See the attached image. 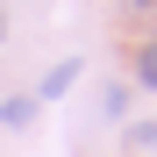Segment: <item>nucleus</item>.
Listing matches in <instances>:
<instances>
[{"label": "nucleus", "mask_w": 157, "mask_h": 157, "mask_svg": "<svg viewBox=\"0 0 157 157\" xmlns=\"http://www.w3.org/2000/svg\"><path fill=\"white\" fill-rule=\"evenodd\" d=\"M0 121H7V128H29V121H36V100H29V93L0 100Z\"/></svg>", "instance_id": "obj_1"}, {"label": "nucleus", "mask_w": 157, "mask_h": 157, "mask_svg": "<svg viewBox=\"0 0 157 157\" xmlns=\"http://www.w3.org/2000/svg\"><path fill=\"white\" fill-rule=\"evenodd\" d=\"M128 157H157V121H143V128H128Z\"/></svg>", "instance_id": "obj_2"}, {"label": "nucleus", "mask_w": 157, "mask_h": 157, "mask_svg": "<svg viewBox=\"0 0 157 157\" xmlns=\"http://www.w3.org/2000/svg\"><path fill=\"white\" fill-rule=\"evenodd\" d=\"M71 78H78V64H71V57H64V64H57V71H50V78H43V100H57V93H64V86H71Z\"/></svg>", "instance_id": "obj_3"}, {"label": "nucleus", "mask_w": 157, "mask_h": 157, "mask_svg": "<svg viewBox=\"0 0 157 157\" xmlns=\"http://www.w3.org/2000/svg\"><path fill=\"white\" fill-rule=\"evenodd\" d=\"M136 78L157 93V43H143V50H136Z\"/></svg>", "instance_id": "obj_4"}, {"label": "nucleus", "mask_w": 157, "mask_h": 157, "mask_svg": "<svg viewBox=\"0 0 157 157\" xmlns=\"http://www.w3.org/2000/svg\"><path fill=\"white\" fill-rule=\"evenodd\" d=\"M0 36H7V14H0Z\"/></svg>", "instance_id": "obj_5"}]
</instances>
